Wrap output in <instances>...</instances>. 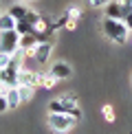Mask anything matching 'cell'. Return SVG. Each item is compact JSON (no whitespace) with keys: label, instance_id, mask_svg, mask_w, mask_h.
Masks as SVG:
<instances>
[{"label":"cell","instance_id":"d6986e66","mask_svg":"<svg viewBox=\"0 0 132 134\" xmlns=\"http://www.w3.org/2000/svg\"><path fill=\"white\" fill-rule=\"evenodd\" d=\"M108 2H110V0H86V4H90V7H95V9H99V7H106Z\"/></svg>","mask_w":132,"mask_h":134},{"label":"cell","instance_id":"7c38bea8","mask_svg":"<svg viewBox=\"0 0 132 134\" xmlns=\"http://www.w3.org/2000/svg\"><path fill=\"white\" fill-rule=\"evenodd\" d=\"M64 15L68 20H81V15H84V11H81V7H77V4H66L64 7Z\"/></svg>","mask_w":132,"mask_h":134},{"label":"cell","instance_id":"603a6c76","mask_svg":"<svg viewBox=\"0 0 132 134\" xmlns=\"http://www.w3.org/2000/svg\"><path fill=\"white\" fill-rule=\"evenodd\" d=\"M9 88H11V86H7V83H2V81H0V94H4V97H7Z\"/></svg>","mask_w":132,"mask_h":134},{"label":"cell","instance_id":"6da1fadb","mask_svg":"<svg viewBox=\"0 0 132 134\" xmlns=\"http://www.w3.org/2000/svg\"><path fill=\"white\" fill-rule=\"evenodd\" d=\"M103 35L114 44H128L130 42V29L123 24V20H112V18H103L101 22Z\"/></svg>","mask_w":132,"mask_h":134},{"label":"cell","instance_id":"8992f818","mask_svg":"<svg viewBox=\"0 0 132 134\" xmlns=\"http://www.w3.org/2000/svg\"><path fill=\"white\" fill-rule=\"evenodd\" d=\"M18 86H33V88H37L40 86V70H33V68L22 66V68L18 70Z\"/></svg>","mask_w":132,"mask_h":134},{"label":"cell","instance_id":"9a60e30c","mask_svg":"<svg viewBox=\"0 0 132 134\" xmlns=\"http://www.w3.org/2000/svg\"><path fill=\"white\" fill-rule=\"evenodd\" d=\"M15 88H18V94H20V101L22 103L31 101L33 94H35V88H33V86H15Z\"/></svg>","mask_w":132,"mask_h":134},{"label":"cell","instance_id":"ba28073f","mask_svg":"<svg viewBox=\"0 0 132 134\" xmlns=\"http://www.w3.org/2000/svg\"><path fill=\"white\" fill-rule=\"evenodd\" d=\"M37 42H40V40H37V35H33V33H24V35H20L18 48H22V51H24V55H29L33 48H35Z\"/></svg>","mask_w":132,"mask_h":134},{"label":"cell","instance_id":"e0dca14e","mask_svg":"<svg viewBox=\"0 0 132 134\" xmlns=\"http://www.w3.org/2000/svg\"><path fill=\"white\" fill-rule=\"evenodd\" d=\"M15 31H18L20 35H24V33H33V26L22 18V20H18V24H15Z\"/></svg>","mask_w":132,"mask_h":134},{"label":"cell","instance_id":"d4e9b609","mask_svg":"<svg viewBox=\"0 0 132 134\" xmlns=\"http://www.w3.org/2000/svg\"><path fill=\"white\" fill-rule=\"evenodd\" d=\"M130 42H132V33H130Z\"/></svg>","mask_w":132,"mask_h":134},{"label":"cell","instance_id":"9c48e42d","mask_svg":"<svg viewBox=\"0 0 132 134\" xmlns=\"http://www.w3.org/2000/svg\"><path fill=\"white\" fill-rule=\"evenodd\" d=\"M106 18H112V20H123V4H119L117 0H110L106 4Z\"/></svg>","mask_w":132,"mask_h":134},{"label":"cell","instance_id":"cb8c5ba5","mask_svg":"<svg viewBox=\"0 0 132 134\" xmlns=\"http://www.w3.org/2000/svg\"><path fill=\"white\" fill-rule=\"evenodd\" d=\"M0 13H2V2H0Z\"/></svg>","mask_w":132,"mask_h":134},{"label":"cell","instance_id":"30bf717a","mask_svg":"<svg viewBox=\"0 0 132 134\" xmlns=\"http://www.w3.org/2000/svg\"><path fill=\"white\" fill-rule=\"evenodd\" d=\"M15 24H18V20H15L13 15L9 13V11L0 13V31H13Z\"/></svg>","mask_w":132,"mask_h":134},{"label":"cell","instance_id":"ffe728a7","mask_svg":"<svg viewBox=\"0 0 132 134\" xmlns=\"http://www.w3.org/2000/svg\"><path fill=\"white\" fill-rule=\"evenodd\" d=\"M7 110H9L7 97H4V94H0V114H2V112H7Z\"/></svg>","mask_w":132,"mask_h":134},{"label":"cell","instance_id":"44dd1931","mask_svg":"<svg viewBox=\"0 0 132 134\" xmlns=\"http://www.w3.org/2000/svg\"><path fill=\"white\" fill-rule=\"evenodd\" d=\"M64 29L75 31V29H77V20H66V26H64Z\"/></svg>","mask_w":132,"mask_h":134},{"label":"cell","instance_id":"2e32d148","mask_svg":"<svg viewBox=\"0 0 132 134\" xmlns=\"http://www.w3.org/2000/svg\"><path fill=\"white\" fill-rule=\"evenodd\" d=\"M101 114H103V119H106L108 123H114V119H117V112H114V108H112L110 103H106V105L101 108Z\"/></svg>","mask_w":132,"mask_h":134},{"label":"cell","instance_id":"3957f363","mask_svg":"<svg viewBox=\"0 0 132 134\" xmlns=\"http://www.w3.org/2000/svg\"><path fill=\"white\" fill-rule=\"evenodd\" d=\"M75 105H79V99H77V94L66 92V94H62V97H57V99H53V101H48V112L70 114V110H73Z\"/></svg>","mask_w":132,"mask_h":134},{"label":"cell","instance_id":"4fadbf2b","mask_svg":"<svg viewBox=\"0 0 132 134\" xmlns=\"http://www.w3.org/2000/svg\"><path fill=\"white\" fill-rule=\"evenodd\" d=\"M57 81H59V79L53 75L51 70H48V72H40V86H42V88H46V90H51V88H53Z\"/></svg>","mask_w":132,"mask_h":134},{"label":"cell","instance_id":"8fae6325","mask_svg":"<svg viewBox=\"0 0 132 134\" xmlns=\"http://www.w3.org/2000/svg\"><path fill=\"white\" fill-rule=\"evenodd\" d=\"M7 103H9V110H18L20 108V94H18V88L15 86H11L9 88V92H7Z\"/></svg>","mask_w":132,"mask_h":134},{"label":"cell","instance_id":"7a4b0ae2","mask_svg":"<svg viewBox=\"0 0 132 134\" xmlns=\"http://www.w3.org/2000/svg\"><path fill=\"white\" fill-rule=\"evenodd\" d=\"M75 123L77 121L70 114H62V112H48V116H46V125L57 134H68L75 127Z\"/></svg>","mask_w":132,"mask_h":134},{"label":"cell","instance_id":"52a82bcc","mask_svg":"<svg viewBox=\"0 0 132 134\" xmlns=\"http://www.w3.org/2000/svg\"><path fill=\"white\" fill-rule=\"evenodd\" d=\"M51 72L57 79H70L73 77V68H70V64H66V62H55L51 66Z\"/></svg>","mask_w":132,"mask_h":134},{"label":"cell","instance_id":"7402d4cb","mask_svg":"<svg viewBox=\"0 0 132 134\" xmlns=\"http://www.w3.org/2000/svg\"><path fill=\"white\" fill-rule=\"evenodd\" d=\"M123 24L128 26V29H130V33H132V13H128V15L123 18Z\"/></svg>","mask_w":132,"mask_h":134},{"label":"cell","instance_id":"277c9868","mask_svg":"<svg viewBox=\"0 0 132 134\" xmlns=\"http://www.w3.org/2000/svg\"><path fill=\"white\" fill-rule=\"evenodd\" d=\"M53 46H55V42H53V40H40V42L35 44V48L29 53V57L35 59V64H46L48 59H51Z\"/></svg>","mask_w":132,"mask_h":134},{"label":"cell","instance_id":"ac0fdd59","mask_svg":"<svg viewBox=\"0 0 132 134\" xmlns=\"http://www.w3.org/2000/svg\"><path fill=\"white\" fill-rule=\"evenodd\" d=\"M9 64H11V55H9V53H2V51H0V70H2V68H7Z\"/></svg>","mask_w":132,"mask_h":134},{"label":"cell","instance_id":"5b68a950","mask_svg":"<svg viewBox=\"0 0 132 134\" xmlns=\"http://www.w3.org/2000/svg\"><path fill=\"white\" fill-rule=\"evenodd\" d=\"M18 42H20V33L18 31H0V51L13 55L18 51Z\"/></svg>","mask_w":132,"mask_h":134},{"label":"cell","instance_id":"5bb4252c","mask_svg":"<svg viewBox=\"0 0 132 134\" xmlns=\"http://www.w3.org/2000/svg\"><path fill=\"white\" fill-rule=\"evenodd\" d=\"M26 11H29V7H26V2H15L13 7H9V13L13 15L15 20H22L26 15Z\"/></svg>","mask_w":132,"mask_h":134}]
</instances>
